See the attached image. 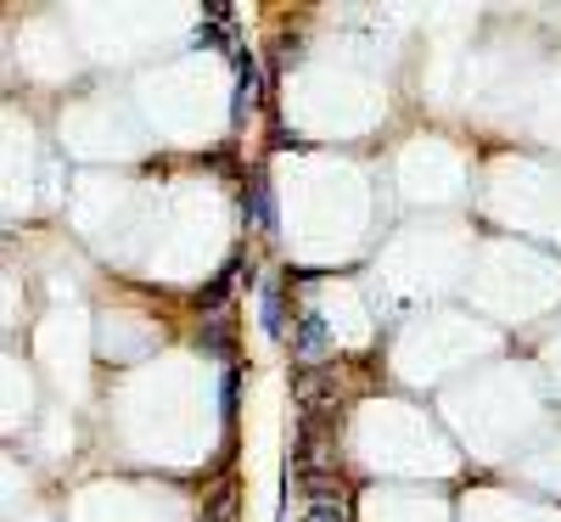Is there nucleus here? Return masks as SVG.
<instances>
[{
	"label": "nucleus",
	"instance_id": "1",
	"mask_svg": "<svg viewBox=\"0 0 561 522\" xmlns=\"http://www.w3.org/2000/svg\"><path fill=\"white\" fill-rule=\"evenodd\" d=\"M337 343H332V326H325V315L320 309H298V320H293V360H298V371H325L337 354H332Z\"/></svg>",
	"mask_w": 561,
	"mask_h": 522
},
{
	"label": "nucleus",
	"instance_id": "4",
	"mask_svg": "<svg viewBox=\"0 0 561 522\" xmlns=\"http://www.w3.org/2000/svg\"><path fill=\"white\" fill-rule=\"evenodd\" d=\"M259 326H264L270 343H287V275H275L259 293Z\"/></svg>",
	"mask_w": 561,
	"mask_h": 522
},
{
	"label": "nucleus",
	"instance_id": "6",
	"mask_svg": "<svg viewBox=\"0 0 561 522\" xmlns=\"http://www.w3.org/2000/svg\"><path fill=\"white\" fill-rule=\"evenodd\" d=\"M298 522H354V517H348V500H332V506H304Z\"/></svg>",
	"mask_w": 561,
	"mask_h": 522
},
{
	"label": "nucleus",
	"instance_id": "5",
	"mask_svg": "<svg viewBox=\"0 0 561 522\" xmlns=\"http://www.w3.org/2000/svg\"><path fill=\"white\" fill-rule=\"evenodd\" d=\"M237 410H242V365H225L219 371V421H225V439H237Z\"/></svg>",
	"mask_w": 561,
	"mask_h": 522
},
{
	"label": "nucleus",
	"instance_id": "3",
	"mask_svg": "<svg viewBox=\"0 0 561 522\" xmlns=\"http://www.w3.org/2000/svg\"><path fill=\"white\" fill-rule=\"evenodd\" d=\"M237 320H242L237 309H219V315L197 320V349L225 360V365H237Z\"/></svg>",
	"mask_w": 561,
	"mask_h": 522
},
{
	"label": "nucleus",
	"instance_id": "2",
	"mask_svg": "<svg viewBox=\"0 0 561 522\" xmlns=\"http://www.w3.org/2000/svg\"><path fill=\"white\" fill-rule=\"evenodd\" d=\"M242 219H248L253 230H264V236L280 230V203H275V185H270L264 169H248V185H242Z\"/></svg>",
	"mask_w": 561,
	"mask_h": 522
}]
</instances>
